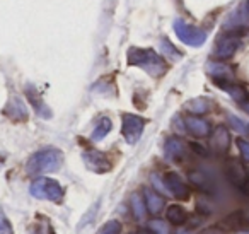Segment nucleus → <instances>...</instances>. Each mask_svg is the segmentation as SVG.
Segmentation results:
<instances>
[{
  "mask_svg": "<svg viewBox=\"0 0 249 234\" xmlns=\"http://www.w3.org/2000/svg\"><path fill=\"white\" fill-rule=\"evenodd\" d=\"M63 166V152L60 149H41L29 157L26 164V173L29 176H41L46 173H55Z\"/></svg>",
  "mask_w": 249,
  "mask_h": 234,
  "instance_id": "1",
  "label": "nucleus"
},
{
  "mask_svg": "<svg viewBox=\"0 0 249 234\" xmlns=\"http://www.w3.org/2000/svg\"><path fill=\"white\" fill-rule=\"evenodd\" d=\"M128 63L132 67H139V69L145 70L150 77H160L166 74L167 65L160 55H157L154 50L147 48H130L128 50Z\"/></svg>",
  "mask_w": 249,
  "mask_h": 234,
  "instance_id": "2",
  "label": "nucleus"
},
{
  "mask_svg": "<svg viewBox=\"0 0 249 234\" xmlns=\"http://www.w3.org/2000/svg\"><path fill=\"white\" fill-rule=\"evenodd\" d=\"M29 190H31V195L36 196V198L48 200V202H55V203H60L63 200V196H65L63 186L56 179L41 178V176L31 183V188Z\"/></svg>",
  "mask_w": 249,
  "mask_h": 234,
  "instance_id": "3",
  "label": "nucleus"
},
{
  "mask_svg": "<svg viewBox=\"0 0 249 234\" xmlns=\"http://www.w3.org/2000/svg\"><path fill=\"white\" fill-rule=\"evenodd\" d=\"M173 28H174V33H176L178 38L188 46L198 48V46H201L205 41H207V33H205L203 29L188 24V22H184L183 19H176Z\"/></svg>",
  "mask_w": 249,
  "mask_h": 234,
  "instance_id": "4",
  "label": "nucleus"
},
{
  "mask_svg": "<svg viewBox=\"0 0 249 234\" xmlns=\"http://www.w3.org/2000/svg\"><path fill=\"white\" fill-rule=\"evenodd\" d=\"M145 123L147 121L139 115L124 113L123 118H121V134H123L124 140L132 145L137 144L140 140V137H142Z\"/></svg>",
  "mask_w": 249,
  "mask_h": 234,
  "instance_id": "5",
  "label": "nucleus"
},
{
  "mask_svg": "<svg viewBox=\"0 0 249 234\" xmlns=\"http://www.w3.org/2000/svg\"><path fill=\"white\" fill-rule=\"evenodd\" d=\"M239 46H241V36L234 35V33H225L215 43L213 57L217 60H229L235 55Z\"/></svg>",
  "mask_w": 249,
  "mask_h": 234,
  "instance_id": "6",
  "label": "nucleus"
},
{
  "mask_svg": "<svg viewBox=\"0 0 249 234\" xmlns=\"http://www.w3.org/2000/svg\"><path fill=\"white\" fill-rule=\"evenodd\" d=\"M225 176L227 179L239 190L241 193H244L249 186V175L244 169V166L237 161V159H229L225 162Z\"/></svg>",
  "mask_w": 249,
  "mask_h": 234,
  "instance_id": "7",
  "label": "nucleus"
},
{
  "mask_svg": "<svg viewBox=\"0 0 249 234\" xmlns=\"http://www.w3.org/2000/svg\"><path fill=\"white\" fill-rule=\"evenodd\" d=\"M162 183H164L166 192L171 193L173 196H176V198H179V200L190 198V188H188V185L183 181V178H181L178 173H174V171L164 173Z\"/></svg>",
  "mask_w": 249,
  "mask_h": 234,
  "instance_id": "8",
  "label": "nucleus"
},
{
  "mask_svg": "<svg viewBox=\"0 0 249 234\" xmlns=\"http://www.w3.org/2000/svg\"><path fill=\"white\" fill-rule=\"evenodd\" d=\"M82 159L84 164L87 166V169L94 173H107L111 169V162L109 159L106 157V154H103L101 151H96V149H87V151L82 152Z\"/></svg>",
  "mask_w": 249,
  "mask_h": 234,
  "instance_id": "9",
  "label": "nucleus"
},
{
  "mask_svg": "<svg viewBox=\"0 0 249 234\" xmlns=\"http://www.w3.org/2000/svg\"><path fill=\"white\" fill-rule=\"evenodd\" d=\"M224 231H244L249 227V212L246 210H234L227 217L218 222Z\"/></svg>",
  "mask_w": 249,
  "mask_h": 234,
  "instance_id": "10",
  "label": "nucleus"
},
{
  "mask_svg": "<svg viewBox=\"0 0 249 234\" xmlns=\"http://www.w3.org/2000/svg\"><path fill=\"white\" fill-rule=\"evenodd\" d=\"M164 156H166L167 161L181 162V161H184L188 156V145L184 144L181 138L171 137V138H167L166 144H164Z\"/></svg>",
  "mask_w": 249,
  "mask_h": 234,
  "instance_id": "11",
  "label": "nucleus"
},
{
  "mask_svg": "<svg viewBox=\"0 0 249 234\" xmlns=\"http://www.w3.org/2000/svg\"><path fill=\"white\" fill-rule=\"evenodd\" d=\"M231 147V134L224 125H218L210 135V149L215 154L222 156L229 151Z\"/></svg>",
  "mask_w": 249,
  "mask_h": 234,
  "instance_id": "12",
  "label": "nucleus"
},
{
  "mask_svg": "<svg viewBox=\"0 0 249 234\" xmlns=\"http://www.w3.org/2000/svg\"><path fill=\"white\" fill-rule=\"evenodd\" d=\"M208 76L213 79L215 84L222 82H234V69L227 63L222 62H208L207 65Z\"/></svg>",
  "mask_w": 249,
  "mask_h": 234,
  "instance_id": "13",
  "label": "nucleus"
},
{
  "mask_svg": "<svg viewBox=\"0 0 249 234\" xmlns=\"http://www.w3.org/2000/svg\"><path fill=\"white\" fill-rule=\"evenodd\" d=\"M184 127L186 130L190 132L191 135L198 138H203V137H208L210 135V123H208L205 118H200V117H195V115H190V117L184 118Z\"/></svg>",
  "mask_w": 249,
  "mask_h": 234,
  "instance_id": "14",
  "label": "nucleus"
},
{
  "mask_svg": "<svg viewBox=\"0 0 249 234\" xmlns=\"http://www.w3.org/2000/svg\"><path fill=\"white\" fill-rule=\"evenodd\" d=\"M188 178H190V181L193 183V185L196 186L200 192H203V193H212V192H213V181H212V178L205 171L193 169V171L188 173Z\"/></svg>",
  "mask_w": 249,
  "mask_h": 234,
  "instance_id": "15",
  "label": "nucleus"
},
{
  "mask_svg": "<svg viewBox=\"0 0 249 234\" xmlns=\"http://www.w3.org/2000/svg\"><path fill=\"white\" fill-rule=\"evenodd\" d=\"M4 113L12 120H28V108H26L24 101L21 98H12L7 106H5Z\"/></svg>",
  "mask_w": 249,
  "mask_h": 234,
  "instance_id": "16",
  "label": "nucleus"
},
{
  "mask_svg": "<svg viewBox=\"0 0 249 234\" xmlns=\"http://www.w3.org/2000/svg\"><path fill=\"white\" fill-rule=\"evenodd\" d=\"M26 96H28L29 103L35 106L36 113H38L39 117H43V118H50V117H52V111H50V108L45 104V101L41 99V96H39L38 91H36L35 87H33V86L26 87Z\"/></svg>",
  "mask_w": 249,
  "mask_h": 234,
  "instance_id": "17",
  "label": "nucleus"
},
{
  "mask_svg": "<svg viewBox=\"0 0 249 234\" xmlns=\"http://www.w3.org/2000/svg\"><path fill=\"white\" fill-rule=\"evenodd\" d=\"M143 200H145V205H147V212L152 214V215H157V214L162 212L164 205H166V202H164V198L159 195L157 192H154V190H145L143 192Z\"/></svg>",
  "mask_w": 249,
  "mask_h": 234,
  "instance_id": "18",
  "label": "nucleus"
},
{
  "mask_svg": "<svg viewBox=\"0 0 249 234\" xmlns=\"http://www.w3.org/2000/svg\"><path fill=\"white\" fill-rule=\"evenodd\" d=\"M217 86L220 87V89H224L225 93H227L234 101H237V103H241V104L248 103V98H249L248 91H246L242 86H239V84H235V82H222V84H217Z\"/></svg>",
  "mask_w": 249,
  "mask_h": 234,
  "instance_id": "19",
  "label": "nucleus"
},
{
  "mask_svg": "<svg viewBox=\"0 0 249 234\" xmlns=\"http://www.w3.org/2000/svg\"><path fill=\"white\" fill-rule=\"evenodd\" d=\"M166 219L173 226H183L188 220V212L181 205H171L166 210Z\"/></svg>",
  "mask_w": 249,
  "mask_h": 234,
  "instance_id": "20",
  "label": "nucleus"
},
{
  "mask_svg": "<svg viewBox=\"0 0 249 234\" xmlns=\"http://www.w3.org/2000/svg\"><path fill=\"white\" fill-rule=\"evenodd\" d=\"M186 110L195 117H200V115H205L210 110V101L205 99V98H195V99L186 103Z\"/></svg>",
  "mask_w": 249,
  "mask_h": 234,
  "instance_id": "21",
  "label": "nucleus"
},
{
  "mask_svg": "<svg viewBox=\"0 0 249 234\" xmlns=\"http://www.w3.org/2000/svg\"><path fill=\"white\" fill-rule=\"evenodd\" d=\"M111 127H113V123H111L109 118H107V117L99 118V121H97V125H96V127H94V132H92V135H90V138H92L94 142L103 140V138L106 137V135L111 132Z\"/></svg>",
  "mask_w": 249,
  "mask_h": 234,
  "instance_id": "22",
  "label": "nucleus"
},
{
  "mask_svg": "<svg viewBox=\"0 0 249 234\" xmlns=\"http://www.w3.org/2000/svg\"><path fill=\"white\" fill-rule=\"evenodd\" d=\"M132 210H133V215H135L137 220H143L147 215V205H145V200L140 193H133L132 195Z\"/></svg>",
  "mask_w": 249,
  "mask_h": 234,
  "instance_id": "23",
  "label": "nucleus"
},
{
  "mask_svg": "<svg viewBox=\"0 0 249 234\" xmlns=\"http://www.w3.org/2000/svg\"><path fill=\"white\" fill-rule=\"evenodd\" d=\"M160 50H162V55L167 57V58H171V60H181L183 58V53L178 52L176 46H174L167 38L160 39Z\"/></svg>",
  "mask_w": 249,
  "mask_h": 234,
  "instance_id": "24",
  "label": "nucleus"
},
{
  "mask_svg": "<svg viewBox=\"0 0 249 234\" xmlns=\"http://www.w3.org/2000/svg\"><path fill=\"white\" fill-rule=\"evenodd\" d=\"M31 234H55V231H53V227H52V224H50V220L39 219L38 222L33 224Z\"/></svg>",
  "mask_w": 249,
  "mask_h": 234,
  "instance_id": "25",
  "label": "nucleus"
},
{
  "mask_svg": "<svg viewBox=\"0 0 249 234\" xmlns=\"http://www.w3.org/2000/svg\"><path fill=\"white\" fill-rule=\"evenodd\" d=\"M120 233H121V224L118 220H109L96 234H120Z\"/></svg>",
  "mask_w": 249,
  "mask_h": 234,
  "instance_id": "26",
  "label": "nucleus"
},
{
  "mask_svg": "<svg viewBox=\"0 0 249 234\" xmlns=\"http://www.w3.org/2000/svg\"><path fill=\"white\" fill-rule=\"evenodd\" d=\"M149 229H152L156 234H173V231L169 229L167 222H162V220H152Z\"/></svg>",
  "mask_w": 249,
  "mask_h": 234,
  "instance_id": "27",
  "label": "nucleus"
},
{
  "mask_svg": "<svg viewBox=\"0 0 249 234\" xmlns=\"http://www.w3.org/2000/svg\"><path fill=\"white\" fill-rule=\"evenodd\" d=\"M0 234H12V227L9 224L5 214L2 212V209H0Z\"/></svg>",
  "mask_w": 249,
  "mask_h": 234,
  "instance_id": "28",
  "label": "nucleus"
},
{
  "mask_svg": "<svg viewBox=\"0 0 249 234\" xmlns=\"http://www.w3.org/2000/svg\"><path fill=\"white\" fill-rule=\"evenodd\" d=\"M237 147H239V151H241L242 159L249 162V140H244V138H237Z\"/></svg>",
  "mask_w": 249,
  "mask_h": 234,
  "instance_id": "29",
  "label": "nucleus"
},
{
  "mask_svg": "<svg viewBox=\"0 0 249 234\" xmlns=\"http://www.w3.org/2000/svg\"><path fill=\"white\" fill-rule=\"evenodd\" d=\"M229 121H231V125L237 132H246V130H248V125H244L241 120H239V118H235L234 115H229Z\"/></svg>",
  "mask_w": 249,
  "mask_h": 234,
  "instance_id": "30",
  "label": "nucleus"
},
{
  "mask_svg": "<svg viewBox=\"0 0 249 234\" xmlns=\"http://www.w3.org/2000/svg\"><path fill=\"white\" fill-rule=\"evenodd\" d=\"M224 233H225V231L222 229V227L217 224V226H210V227H207V229H203V231H201V233H198V234H224Z\"/></svg>",
  "mask_w": 249,
  "mask_h": 234,
  "instance_id": "31",
  "label": "nucleus"
},
{
  "mask_svg": "<svg viewBox=\"0 0 249 234\" xmlns=\"http://www.w3.org/2000/svg\"><path fill=\"white\" fill-rule=\"evenodd\" d=\"M191 149H193V151H196L200 156H207V151H205V149H201L198 144H191Z\"/></svg>",
  "mask_w": 249,
  "mask_h": 234,
  "instance_id": "32",
  "label": "nucleus"
},
{
  "mask_svg": "<svg viewBox=\"0 0 249 234\" xmlns=\"http://www.w3.org/2000/svg\"><path fill=\"white\" fill-rule=\"evenodd\" d=\"M135 234H156V233H154L152 229H139Z\"/></svg>",
  "mask_w": 249,
  "mask_h": 234,
  "instance_id": "33",
  "label": "nucleus"
},
{
  "mask_svg": "<svg viewBox=\"0 0 249 234\" xmlns=\"http://www.w3.org/2000/svg\"><path fill=\"white\" fill-rule=\"evenodd\" d=\"M242 110H244L246 113L249 115V101H248V103H244V104H242Z\"/></svg>",
  "mask_w": 249,
  "mask_h": 234,
  "instance_id": "34",
  "label": "nucleus"
},
{
  "mask_svg": "<svg viewBox=\"0 0 249 234\" xmlns=\"http://www.w3.org/2000/svg\"><path fill=\"white\" fill-rule=\"evenodd\" d=\"M248 130H249V125H248Z\"/></svg>",
  "mask_w": 249,
  "mask_h": 234,
  "instance_id": "35",
  "label": "nucleus"
},
{
  "mask_svg": "<svg viewBox=\"0 0 249 234\" xmlns=\"http://www.w3.org/2000/svg\"><path fill=\"white\" fill-rule=\"evenodd\" d=\"M132 234H135V233H132Z\"/></svg>",
  "mask_w": 249,
  "mask_h": 234,
  "instance_id": "36",
  "label": "nucleus"
}]
</instances>
